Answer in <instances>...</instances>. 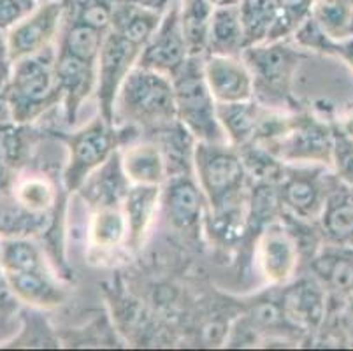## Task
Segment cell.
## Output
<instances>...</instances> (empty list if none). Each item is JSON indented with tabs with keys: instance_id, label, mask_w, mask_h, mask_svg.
I'll return each instance as SVG.
<instances>
[{
	"instance_id": "obj_1",
	"label": "cell",
	"mask_w": 353,
	"mask_h": 351,
	"mask_svg": "<svg viewBox=\"0 0 353 351\" xmlns=\"http://www.w3.org/2000/svg\"><path fill=\"white\" fill-rule=\"evenodd\" d=\"M174 121L178 120L172 79L136 63L123 79L114 99L113 125L169 128Z\"/></svg>"
},
{
	"instance_id": "obj_2",
	"label": "cell",
	"mask_w": 353,
	"mask_h": 351,
	"mask_svg": "<svg viewBox=\"0 0 353 351\" xmlns=\"http://www.w3.org/2000/svg\"><path fill=\"white\" fill-rule=\"evenodd\" d=\"M204 54H190L171 77L176 120L199 143H229L218 120V104L204 77Z\"/></svg>"
},
{
	"instance_id": "obj_3",
	"label": "cell",
	"mask_w": 353,
	"mask_h": 351,
	"mask_svg": "<svg viewBox=\"0 0 353 351\" xmlns=\"http://www.w3.org/2000/svg\"><path fill=\"white\" fill-rule=\"evenodd\" d=\"M8 106L14 121H30L62 99L53 46L12 62Z\"/></svg>"
},
{
	"instance_id": "obj_4",
	"label": "cell",
	"mask_w": 353,
	"mask_h": 351,
	"mask_svg": "<svg viewBox=\"0 0 353 351\" xmlns=\"http://www.w3.org/2000/svg\"><path fill=\"white\" fill-rule=\"evenodd\" d=\"M197 183L214 212L232 209L248 176L241 153L232 144L199 143L194 146Z\"/></svg>"
},
{
	"instance_id": "obj_5",
	"label": "cell",
	"mask_w": 353,
	"mask_h": 351,
	"mask_svg": "<svg viewBox=\"0 0 353 351\" xmlns=\"http://www.w3.org/2000/svg\"><path fill=\"white\" fill-rule=\"evenodd\" d=\"M288 39L252 44L241 53L253 76L255 95L264 97L268 102L283 101L299 63L301 48L290 44Z\"/></svg>"
},
{
	"instance_id": "obj_6",
	"label": "cell",
	"mask_w": 353,
	"mask_h": 351,
	"mask_svg": "<svg viewBox=\"0 0 353 351\" xmlns=\"http://www.w3.org/2000/svg\"><path fill=\"white\" fill-rule=\"evenodd\" d=\"M67 148L69 160L63 172V185L69 192H74L113 157L114 125L99 114L67 137Z\"/></svg>"
},
{
	"instance_id": "obj_7",
	"label": "cell",
	"mask_w": 353,
	"mask_h": 351,
	"mask_svg": "<svg viewBox=\"0 0 353 351\" xmlns=\"http://www.w3.org/2000/svg\"><path fill=\"white\" fill-rule=\"evenodd\" d=\"M269 144L281 162L330 163L332 125L314 116H295L287 130Z\"/></svg>"
},
{
	"instance_id": "obj_8",
	"label": "cell",
	"mask_w": 353,
	"mask_h": 351,
	"mask_svg": "<svg viewBox=\"0 0 353 351\" xmlns=\"http://www.w3.org/2000/svg\"><path fill=\"white\" fill-rule=\"evenodd\" d=\"M190 57L181 25V0H172L159 27L141 50L139 66L172 77Z\"/></svg>"
},
{
	"instance_id": "obj_9",
	"label": "cell",
	"mask_w": 353,
	"mask_h": 351,
	"mask_svg": "<svg viewBox=\"0 0 353 351\" xmlns=\"http://www.w3.org/2000/svg\"><path fill=\"white\" fill-rule=\"evenodd\" d=\"M65 0L41 2L32 14L8 32V51L11 62L32 57L53 46L54 39L62 32L65 19Z\"/></svg>"
},
{
	"instance_id": "obj_10",
	"label": "cell",
	"mask_w": 353,
	"mask_h": 351,
	"mask_svg": "<svg viewBox=\"0 0 353 351\" xmlns=\"http://www.w3.org/2000/svg\"><path fill=\"white\" fill-rule=\"evenodd\" d=\"M139 54L141 48L128 43L127 39L121 37L113 28L105 32L97 62V88L95 92H97L101 114L108 118L111 123H113V108L118 90L130 69L137 63Z\"/></svg>"
},
{
	"instance_id": "obj_11",
	"label": "cell",
	"mask_w": 353,
	"mask_h": 351,
	"mask_svg": "<svg viewBox=\"0 0 353 351\" xmlns=\"http://www.w3.org/2000/svg\"><path fill=\"white\" fill-rule=\"evenodd\" d=\"M204 77L216 104L248 102L255 99V83L241 54H204Z\"/></svg>"
},
{
	"instance_id": "obj_12",
	"label": "cell",
	"mask_w": 353,
	"mask_h": 351,
	"mask_svg": "<svg viewBox=\"0 0 353 351\" xmlns=\"http://www.w3.org/2000/svg\"><path fill=\"white\" fill-rule=\"evenodd\" d=\"M256 260L260 272L271 285H283L294 276L299 253L287 230L280 227H268L259 237Z\"/></svg>"
},
{
	"instance_id": "obj_13",
	"label": "cell",
	"mask_w": 353,
	"mask_h": 351,
	"mask_svg": "<svg viewBox=\"0 0 353 351\" xmlns=\"http://www.w3.org/2000/svg\"><path fill=\"white\" fill-rule=\"evenodd\" d=\"M57 77L65 104L67 123H76L78 112L90 93L97 88V66L70 54L57 53Z\"/></svg>"
},
{
	"instance_id": "obj_14",
	"label": "cell",
	"mask_w": 353,
	"mask_h": 351,
	"mask_svg": "<svg viewBox=\"0 0 353 351\" xmlns=\"http://www.w3.org/2000/svg\"><path fill=\"white\" fill-rule=\"evenodd\" d=\"M202 202L204 193L201 186L188 176H174L167 183L162 193V204L167 218L179 230H188L199 223Z\"/></svg>"
},
{
	"instance_id": "obj_15",
	"label": "cell",
	"mask_w": 353,
	"mask_h": 351,
	"mask_svg": "<svg viewBox=\"0 0 353 351\" xmlns=\"http://www.w3.org/2000/svg\"><path fill=\"white\" fill-rule=\"evenodd\" d=\"M121 170L128 185H160L167 179V162L163 151L153 143H136L125 146L120 154Z\"/></svg>"
},
{
	"instance_id": "obj_16",
	"label": "cell",
	"mask_w": 353,
	"mask_h": 351,
	"mask_svg": "<svg viewBox=\"0 0 353 351\" xmlns=\"http://www.w3.org/2000/svg\"><path fill=\"white\" fill-rule=\"evenodd\" d=\"M330 192H325V185L320 176L301 172L283 179L280 190L281 202L299 218H320Z\"/></svg>"
},
{
	"instance_id": "obj_17",
	"label": "cell",
	"mask_w": 353,
	"mask_h": 351,
	"mask_svg": "<svg viewBox=\"0 0 353 351\" xmlns=\"http://www.w3.org/2000/svg\"><path fill=\"white\" fill-rule=\"evenodd\" d=\"M322 230L330 243L353 250V188H336L329 193L320 214Z\"/></svg>"
},
{
	"instance_id": "obj_18",
	"label": "cell",
	"mask_w": 353,
	"mask_h": 351,
	"mask_svg": "<svg viewBox=\"0 0 353 351\" xmlns=\"http://www.w3.org/2000/svg\"><path fill=\"white\" fill-rule=\"evenodd\" d=\"M162 199L160 185H130L123 197V211L128 221V241L137 246L153 221Z\"/></svg>"
},
{
	"instance_id": "obj_19",
	"label": "cell",
	"mask_w": 353,
	"mask_h": 351,
	"mask_svg": "<svg viewBox=\"0 0 353 351\" xmlns=\"http://www.w3.org/2000/svg\"><path fill=\"white\" fill-rule=\"evenodd\" d=\"M163 12L143 8V6L130 4V2L114 0L111 28L118 32L123 39H127L128 43L136 44L137 48L143 50L144 44L150 41L153 32L159 27Z\"/></svg>"
},
{
	"instance_id": "obj_20",
	"label": "cell",
	"mask_w": 353,
	"mask_h": 351,
	"mask_svg": "<svg viewBox=\"0 0 353 351\" xmlns=\"http://www.w3.org/2000/svg\"><path fill=\"white\" fill-rule=\"evenodd\" d=\"M246 48V35L241 21L239 6L227 4L214 8L210 25L206 53L241 54Z\"/></svg>"
},
{
	"instance_id": "obj_21",
	"label": "cell",
	"mask_w": 353,
	"mask_h": 351,
	"mask_svg": "<svg viewBox=\"0 0 353 351\" xmlns=\"http://www.w3.org/2000/svg\"><path fill=\"white\" fill-rule=\"evenodd\" d=\"M260 114L262 109L253 101L218 104V120L234 148H243L255 141Z\"/></svg>"
},
{
	"instance_id": "obj_22",
	"label": "cell",
	"mask_w": 353,
	"mask_h": 351,
	"mask_svg": "<svg viewBox=\"0 0 353 351\" xmlns=\"http://www.w3.org/2000/svg\"><path fill=\"white\" fill-rule=\"evenodd\" d=\"M128 241V221L123 208L101 205L88 225V243L94 250L109 251Z\"/></svg>"
},
{
	"instance_id": "obj_23",
	"label": "cell",
	"mask_w": 353,
	"mask_h": 351,
	"mask_svg": "<svg viewBox=\"0 0 353 351\" xmlns=\"http://www.w3.org/2000/svg\"><path fill=\"white\" fill-rule=\"evenodd\" d=\"M285 311L288 318L303 327H319L325 317V294L322 285L303 281L285 295Z\"/></svg>"
},
{
	"instance_id": "obj_24",
	"label": "cell",
	"mask_w": 353,
	"mask_h": 351,
	"mask_svg": "<svg viewBox=\"0 0 353 351\" xmlns=\"http://www.w3.org/2000/svg\"><path fill=\"white\" fill-rule=\"evenodd\" d=\"M9 286L16 297L39 308H51L60 304L62 290L54 285L46 270H27V272H6Z\"/></svg>"
},
{
	"instance_id": "obj_25",
	"label": "cell",
	"mask_w": 353,
	"mask_h": 351,
	"mask_svg": "<svg viewBox=\"0 0 353 351\" xmlns=\"http://www.w3.org/2000/svg\"><path fill=\"white\" fill-rule=\"evenodd\" d=\"M105 32L99 28L90 27L81 23L78 19H72L67 16L62 25V39H60V48L62 53L70 54L74 58H79L83 62L97 66L99 54H101L102 43H104Z\"/></svg>"
},
{
	"instance_id": "obj_26",
	"label": "cell",
	"mask_w": 353,
	"mask_h": 351,
	"mask_svg": "<svg viewBox=\"0 0 353 351\" xmlns=\"http://www.w3.org/2000/svg\"><path fill=\"white\" fill-rule=\"evenodd\" d=\"M311 18L332 43H343L353 37L352 0H314Z\"/></svg>"
},
{
	"instance_id": "obj_27",
	"label": "cell",
	"mask_w": 353,
	"mask_h": 351,
	"mask_svg": "<svg viewBox=\"0 0 353 351\" xmlns=\"http://www.w3.org/2000/svg\"><path fill=\"white\" fill-rule=\"evenodd\" d=\"M314 272L322 279V285L343 299L353 292V250L341 248V251H329L314 262Z\"/></svg>"
},
{
	"instance_id": "obj_28",
	"label": "cell",
	"mask_w": 353,
	"mask_h": 351,
	"mask_svg": "<svg viewBox=\"0 0 353 351\" xmlns=\"http://www.w3.org/2000/svg\"><path fill=\"white\" fill-rule=\"evenodd\" d=\"M213 11L210 0H181V25L190 54H206Z\"/></svg>"
},
{
	"instance_id": "obj_29",
	"label": "cell",
	"mask_w": 353,
	"mask_h": 351,
	"mask_svg": "<svg viewBox=\"0 0 353 351\" xmlns=\"http://www.w3.org/2000/svg\"><path fill=\"white\" fill-rule=\"evenodd\" d=\"M239 14L246 46L268 41L278 18V0H239Z\"/></svg>"
},
{
	"instance_id": "obj_30",
	"label": "cell",
	"mask_w": 353,
	"mask_h": 351,
	"mask_svg": "<svg viewBox=\"0 0 353 351\" xmlns=\"http://www.w3.org/2000/svg\"><path fill=\"white\" fill-rule=\"evenodd\" d=\"M54 188L43 176H27L14 186V201L28 214H43L53 205Z\"/></svg>"
},
{
	"instance_id": "obj_31",
	"label": "cell",
	"mask_w": 353,
	"mask_h": 351,
	"mask_svg": "<svg viewBox=\"0 0 353 351\" xmlns=\"http://www.w3.org/2000/svg\"><path fill=\"white\" fill-rule=\"evenodd\" d=\"M0 262L6 272H27V270H46L44 260L37 246L25 239H12L4 243L0 250Z\"/></svg>"
},
{
	"instance_id": "obj_32",
	"label": "cell",
	"mask_w": 353,
	"mask_h": 351,
	"mask_svg": "<svg viewBox=\"0 0 353 351\" xmlns=\"http://www.w3.org/2000/svg\"><path fill=\"white\" fill-rule=\"evenodd\" d=\"M314 0H278V18L268 41H278L294 35L311 16Z\"/></svg>"
},
{
	"instance_id": "obj_33",
	"label": "cell",
	"mask_w": 353,
	"mask_h": 351,
	"mask_svg": "<svg viewBox=\"0 0 353 351\" xmlns=\"http://www.w3.org/2000/svg\"><path fill=\"white\" fill-rule=\"evenodd\" d=\"M330 166L336 170L339 181L353 188V137L339 125H332V153Z\"/></svg>"
},
{
	"instance_id": "obj_34",
	"label": "cell",
	"mask_w": 353,
	"mask_h": 351,
	"mask_svg": "<svg viewBox=\"0 0 353 351\" xmlns=\"http://www.w3.org/2000/svg\"><path fill=\"white\" fill-rule=\"evenodd\" d=\"M39 0H0V30L9 32L39 8Z\"/></svg>"
},
{
	"instance_id": "obj_35",
	"label": "cell",
	"mask_w": 353,
	"mask_h": 351,
	"mask_svg": "<svg viewBox=\"0 0 353 351\" xmlns=\"http://www.w3.org/2000/svg\"><path fill=\"white\" fill-rule=\"evenodd\" d=\"M320 53L339 57L343 62H346L353 69V37L348 39V41H343V43H332V41L327 39Z\"/></svg>"
},
{
	"instance_id": "obj_36",
	"label": "cell",
	"mask_w": 353,
	"mask_h": 351,
	"mask_svg": "<svg viewBox=\"0 0 353 351\" xmlns=\"http://www.w3.org/2000/svg\"><path fill=\"white\" fill-rule=\"evenodd\" d=\"M8 62H11L8 51V41L2 37V30H0V83H4V79L9 74Z\"/></svg>"
},
{
	"instance_id": "obj_37",
	"label": "cell",
	"mask_w": 353,
	"mask_h": 351,
	"mask_svg": "<svg viewBox=\"0 0 353 351\" xmlns=\"http://www.w3.org/2000/svg\"><path fill=\"white\" fill-rule=\"evenodd\" d=\"M339 127H341L343 130L346 132V134L352 135V137H353V111L350 112L348 116H345V120H341Z\"/></svg>"
},
{
	"instance_id": "obj_38",
	"label": "cell",
	"mask_w": 353,
	"mask_h": 351,
	"mask_svg": "<svg viewBox=\"0 0 353 351\" xmlns=\"http://www.w3.org/2000/svg\"><path fill=\"white\" fill-rule=\"evenodd\" d=\"M211 4L214 6V8H218V6H227V4H237L239 0H210Z\"/></svg>"
},
{
	"instance_id": "obj_39",
	"label": "cell",
	"mask_w": 353,
	"mask_h": 351,
	"mask_svg": "<svg viewBox=\"0 0 353 351\" xmlns=\"http://www.w3.org/2000/svg\"><path fill=\"white\" fill-rule=\"evenodd\" d=\"M346 301L350 302V309H352V314H353V292H352V294H350V297L346 299Z\"/></svg>"
},
{
	"instance_id": "obj_40",
	"label": "cell",
	"mask_w": 353,
	"mask_h": 351,
	"mask_svg": "<svg viewBox=\"0 0 353 351\" xmlns=\"http://www.w3.org/2000/svg\"><path fill=\"white\" fill-rule=\"evenodd\" d=\"M39 2H48V0H39Z\"/></svg>"
},
{
	"instance_id": "obj_41",
	"label": "cell",
	"mask_w": 353,
	"mask_h": 351,
	"mask_svg": "<svg viewBox=\"0 0 353 351\" xmlns=\"http://www.w3.org/2000/svg\"><path fill=\"white\" fill-rule=\"evenodd\" d=\"M352 2H353V0H352Z\"/></svg>"
}]
</instances>
